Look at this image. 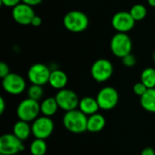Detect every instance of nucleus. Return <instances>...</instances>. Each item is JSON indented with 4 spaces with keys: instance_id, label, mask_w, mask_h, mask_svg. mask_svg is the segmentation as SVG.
<instances>
[{
    "instance_id": "1",
    "label": "nucleus",
    "mask_w": 155,
    "mask_h": 155,
    "mask_svg": "<svg viewBox=\"0 0 155 155\" xmlns=\"http://www.w3.org/2000/svg\"><path fill=\"white\" fill-rule=\"evenodd\" d=\"M88 117L80 110L65 112L63 117V124L66 130L73 134H83L87 131Z\"/></svg>"
},
{
    "instance_id": "2",
    "label": "nucleus",
    "mask_w": 155,
    "mask_h": 155,
    "mask_svg": "<svg viewBox=\"0 0 155 155\" xmlns=\"http://www.w3.org/2000/svg\"><path fill=\"white\" fill-rule=\"evenodd\" d=\"M63 23L68 31L73 33H81L87 29L89 25V19L84 12L72 10L65 14Z\"/></svg>"
},
{
    "instance_id": "3",
    "label": "nucleus",
    "mask_w": 155,
    "mask_h": 155,
    "mask_svg": "<svg viewBox=\"0 0 155 155\" xmlns=\"http://www.w3.org/2000/svg\"><path fill=\"white\" fill-rule=\"evenodd\" d=\"M110 49L114 55L123 58L131 54L133 49V42L131 37L125 33H116L111 39Z\"/></svg>"
},
{
    "instance_id": "4",
    "label": "nucleus",
    "mask_w": 155,
    "mask_h": 155,
    "mask_svg": "<svg viewBox=\"0 0 155 155\" xmlns=\"http://www.w3.org/2000/svg\"><path fill=\"white\" fill-rule=\"evenodd\" d=\"M41 113L38 101L26 98L21 101L16 108V115L19 120L25 122H34Z\"/></svg>"
},
{
    "instance_id": "5",
    "label": "nucleus",
    "mask_w": 155,
    "mask_h": 155,
    "mask_svg": "<svg viewBox=\"0 0 155 155\" xmlns=\"http://www.w3.org/2000/svg\"><path fill=\"white\" fill-rule=\"evenodd\" d=\"M114 73L113 64L104 58L96 60L91 67V75L97 83H104L109 80Z\"/></svg>"
},
{
    "instance_id": "6",
    "label": "nucleus",
    "mask_w": 155,
    "mask_h": 155,
    "mask_svg": "<svg viewBox=\"0 0 155 155\" xmlns=\"http://www.w3.org/2000/svg\"><path fill=\"white\" fill-rule=\"evenodd\" d=\"M96 100L100 109L109 111L114 109L119 102V94L112 86L103 87L96 95Z\"/></svg>"
},
{
    "instance_id": "7",
    "label": "nucleus",
    "mask_w": 155,
    "mask_h": 155,
    "mask_svg": "<svg viewBox=\"0 0 155 155\" xmlns=\"http://www.w3.org/2000/svg\"><path fill=\"white\" fill-rule=\"evenodd\" d=\"M32 134L35 139L45 140L54 132V124L51 117L41 116L37 117L32 124Z\"/></svg>"
},
{
    "instance_id": "8",
    "label": "nucleus",
    "mask_w": 155,
    "mask_h": 155,
    "mask_svg": "<svg viewBox=\"0 0 155 155\" xmlns=\"http://www.w3.org/2000/svg\"><path fill=\"white\" fill-rule=\"evenodd\" d=\"M51 72L52 70L49 66L41 63H37L30 66L27 72V77L32 84L43 86L48 84Z\"/></svg>"
},
{
    "instance_id": "9",
    "label": "nucleus",
    "mask_w": 155,
    "mask_h": 155,
    "mask_svg": "<svg viewBox=\"0 0 155 155\" xmlns=\"http://www.w3.org/2000/svg\"><path fill=\"white\" fill-rule=\"evenodd\" d=\"M55 100L58 104L59 108L65 112L75 110L79 106L80 99L75 92L71 89L59 90L55 94Z\"/></svg>"
},
{
    "instance_id": "10",
    "label": "nucleus",
    "mask_w": 155,
    "mask_h": 155,
    "mask_svg": "<svg viewBox=\"0 0 155 155\" xmlns=\"http://www.w3.org/2000/svg\"><path fill=\"white\" fill-rule=\"evenodd\" d=\"M24 150L23 141L19 140L14 134H5L0 137V153L15 155Z\"/></svg>"
},
{
    "instance_id": "11",
    "label": "nucleus",
    "mask_w": 155,
    "mask_h": 155,
    "mask_svg": "<svg viewBox=\"0 0 155 155\" xmlns=\"http://www.w3.org/2000/svg\"><path fill=\"white\" fill-rule=\"evenodd\" d=\"M2 87L7 94L18 95L25 90L26 83L21 75L10 73L2 79Z\"/></svg>"
},
{
    "instance_id": "12",
    "label": "nucleus",
    "mask_w": 155,
    "mask_h": 155,
    "mask_svg": "<svg viewBox=\"0 0 155 155\" xmlns=\"http://www.w3.org/2000/svg\"><path fill=\"white\" fill-rule=\"evenodd\" d=\"M111 23L113 28L117 31V33L127 34L134 27L135 20L133 18L130 12L120 11L114 15Z\"/></svg>"
},
{
    "instance_id": "13",
    "label": "nucleus",
    "mask_w": 155,
    "mask_h": 155,
    "mask_svg": "<svg viewBox=\"0 0 155 155\" xmlns=\"http://www.w3.org/2000/svg\"><path fill=\"white\" fill-rule=\"evenodd\" d=\"M35 15L33 6L25 3H20L12 8V17L19 25H31L32 19Z\"/></svg>"
},
{
    "instance_id": "14",
    "label": "nucleus",
    "mask_w": 155,
    "mask_h": 155,
    "mask_svg": "<svg viewBox=\"0 0 155 155\" xmlns=\"http://www.w3.org/2000/svg\"><path fill=\"white\" fill-rule=\"evenodd\" d=\"M67 82H68V77L64 71L59 70V69L52 70L50 78H49V82H48V84L51 85V87L59 91V90L65 88Z\"/></svg>"
},
{
    "instance_id": "15",
    "label": "nucleus",
    "mask_w": 155,
    "mask_h": 155,
    "mask_svg": "<svg viewBox=\"0 0 155 155\" xmlns=\"http://www.w3.org/2000/svg\"><path fill=\"white\" fill-rule=\"evenodd\" d=\"M78 108L82 113H84L87 116L97 114L98 110L100 109L96 98H94L92 96H84V97H83L80 100Z\"/></svg>"
},
{
    "instance_id": "16",
    "label": "nucleus",
    "mask_w": 155,
    "mask_h": 155,
    "mask_svg": "<svg viewBox=\"0 0 155 155\" xmlns=\"http://www.w3.org/2000/svg\"><path fill=\"white\" fill-rule=\"evenodd\" d=\"M19 140L25 141L32 134V127L28 122L18 120L13 126V133Z\"/></svg>"
},
{
    "instance_id": "17",
    "label": "nucleus",
    "mask_w": 155,
    "mask_h": 155,
    "mask_svg": "<svg viewBox=\"0 0 155 155\" xmlns=\"http://www.w3.org/2000/svg\"><path fill=\"white\" fill-rule=\"evenodd\" d=\"M106 121L103 114H94L90 115L87 120V131L90 133H99L101 132L105 126Z\"/></svg>"
},
{
    "instance_id": "18",
    "label": "nucleus",
    "mask_w": 155,
    "mask_h": 155,
    "mask_svg": "<svg viewBox=\"0 0 155 155\" xmlns=\"http://www.w3.org/2000/svg\"><path fill=\"white\" fill-rule=\"evenodd\" d=\"M59 106L55 100V97H48L45 98L41 104H40V110L41 114L44 116L52 117L54 115L58 110Z\"/></svg>"
},
{
    "instance_id": "19",
    "label": "nucleus",
    "mask_w": 155,
    "mask_h": 155,
    "mask_svg": "<svg viewBox=\"0 0 155 155\" xmlns=\"http://www.w3.org/2000/svg\"><path fill=\"white\" fill-rule=\"evenodd\" d=\"M140 104L145 111L155 114V88L148 89L146 93L140 97Z\"/></svg>"
},
{
    "instance_id": "20",
    "label": "nucleus",
    "mask_w": 155,
    "mask_h": 155,
    "mask_svg": "<svg viewBox=\"0 0 155 155\" xmlns=\"http://www.w3.org/2000/svg\"><path fill=\"white\" fill-rule=\"evenodd\" d=\"M141 82L148 88H155V69L153 67L145 68L141 74Z\"/></svg>"
},
{
    "instance_id": "21",
    "label": "nucleus",
    "mask_w": 155,
    "mask_h": 155,
    "mask_svg": "<svg viewBox=\"0 0 155 155\" xmlns=\"http://www.w3.org/2000/svg\"><path fill=\"white\" fill-rule=\"evenodd\" d=\"M47 151V144L45 140L35 139L30 145V153L32 155H45Z\"/></svg>"
},
{
    "instance_id": "22",
    "label": "nucleus",
    "mask_w": 155,
    "mask_h": 155,
    "mask_svg": "<svg viewBox=\"0 0 155 155\" xmlns=\"http://www.w3.org/2000/svg\"><path fill=\"white\" fill-rule=\"evenodd\" d=\"M129 12H130L131 15L133 16V18L135 20V22L142 21L143 19L145 18V16L147 15V9H146L145 5H143L142 4H136V5H133Z\"/></svg>"
},
{
    "instance_id": "23",
    "label": "nucleus",
    "mask_w": 155,
    "mask_h": 155,
    "mask_svg": "<svg viewBox=\"0 0 155 155\" xmlns=\"http://www.w3.org/2000/svg\"><path fill=\"white\" fill-rule=\"evenodd\" d=\"M28 98H31L35 101H39L44 95V89L41 85L37 84H31L30 87L27 89Z\"/></svg>"
},
{
    "instance_id": "24",
    "label": "nucleus",
    "mask_w": 155,
    "mask_h": 155,
    "mask_svg": "<svg viewBox=\"0 0 155 155\" xmlns=\"http://www.w3.org/2000/svg\"><path fill=\"white\" fill-rule=\"evenodd\" d=\"M122 63L126 67H133L136 64V58L134 54H129L122 58Z\"/></svg>"
},
{
    "instance_id": "25",
    "label": "nucleus",
    "mask_w": 155,
    "mask_h": 155,
    "mask_svg": "<svg viewBox=\"0 0 155 155\" xmlns=\"http://www.w3.org/2000/svg\"><path fill=\"white\" fill-rule=\"evenodd\" d=\"M148 90V88L142 83V82H139V83H136L134 85V93L138 95V96H143L146 91Z\"/></svg>"
},
{
    "instance_id": "26",
    "label": "nucleus",
    "mask_w": 155,
    "mask_h": 155,
    "mask_svg": "<svg viewBox=\"0 0 155 155\" xmlns=\"http://www.w3.org/2000/svg\"><path fill=\"white\" fill-rule=\"evenodd\" d=\"M9 74H10V70H9L8 64H5V62H1L0 63V77L3 79Z\"/></svg>"
},
{
    "instance_id": "27",
    "label": "nucleus",
    "mask_w": 155,
    "mask_h": 155,
    "mask_svg": "<svg viewBox=\"0 0 155 155\" xmlns=\"http://www.w3.org/2000/svg\"><path fill=\"white\" fill-rule=\"evenodd\" d=\"M21 2H22V0H1V4L4 6L12 7V8H14L15 6H16Z\"/></svg>"
},
{
    "instance_id": "28",
    "label": "nucleus",
    "mask_w": 155,
    "mask_h": 155,
    "mask_svg": "<svg viewBox=\"0 0 155 155\" xmlns=\"http://www.w3.org/2000/svg\"><path fill=\"white\" fill-rule=\"evenodd\" d=\"M41 24H42V19H41V17L35 15L34 16V18L32 19L31 25H34V26H39Z\"/></svg>"
},
{
    "instance_id": "29",
    "label": "nucleus",
    "mask_w": 155,
    "mask_h": 155,
    "mask_svg": "<svg viewBox=\"0 0 155 155\" xmlns=\"http://www.w3.org/2000/svg\"><path fill=\"white\" fill-rule=\"evenodd\" d=\"M141 155H155V151L152 147H145L142 151Z\"/></svg>"
},
{
    "instance_id": "30",
    "label": "nucleus",
    "mask_w": 155,
    "mask_h": 155,
    "mask_svg": "<svg viewBox=\"0 0 155 155\" xmlns=\"http://www.w3.org/2000/svg\"><path fill=\"white\" fill-rule=\"evenodd\" d=\"M43 0H22V3H25L26 5H29L31 6H35L39 5Z\"/></svg>"
},
{
    "instance_id": "31",
    "label": "nucleus",
    "mask_w": 155,
    "mask_h": 155,
    "mask_svg": "<svg viewBox=\"0 0 155 155\" xmlns=\"http://www.w3.org/2000/svg\"><path fill=\"white\" fill-rule=\"evenodd\" d=\"M5 102L4 100V98L1 96L0 97V114H1L5 112Z\"/></svg>"
},
{
    "instance_id": "32",
    "label": "nucleus",
    "mask_w": 155,
    "mask_h": 155,
    "mask_svg": "<svg viewBox=\"0 0 155 155\" xmlns=\"http://www.w3.org/2000/svg\"><path fill=\"white\" fill-rule=\"evenodd\" d=\"M148 2V5L152 7H154L155 8V0H147Z\"/></svg>"
},
{
    "instance_id": "33",
    "label": "nucleus",
    "mask_w": 155,
    "mask_h": 155,
    "mask_svg": "<svg viewBox=\"0 0 155 155\" xmlns=\"http://www.w3.org/2000/svg\"><path fill=\"white\" fill-rule=\"evenodd\" d=\"M153 61H154L155 63V52L153 53Z\"/></svg>"
},
{
    "instance_id": "34",
    "label": "nucleus",
    "mask_w": 155,
    "mask_h": 155,
    "mask_svg": "<svg viewBox=\"0 0 155 155\" xmlns=\"http://www.w3.org/2000/svg\"><path fill=\"white\" fill-rule=\"evenodd\" d=\"M0 155H4V154H2V153H0Z\"/></svg>"
}]
</instances>
